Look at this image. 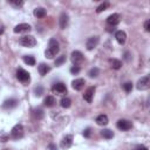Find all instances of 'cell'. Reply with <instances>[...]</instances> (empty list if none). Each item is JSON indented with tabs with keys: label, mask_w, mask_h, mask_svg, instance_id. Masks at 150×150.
Returning <instances> with one entry per match:
<instances>
[{
	"label": "cell",
	"mask_w": 150,
	"mask_h": 150,
	"mask_svg": "<svg viewBox=\"0 0 150 150\" xmlns=\"http://www.w3.org/2000/svg\"><path fill=\"white\" fill-rule=\"evenodd\" d=\"M60 52V46L59 42L56 41V39H50L49 43H48V48L45 50V55L48 59H53L57 53Z\"/></svg>",
	"instance_id": "1"
},
{
	"label": "cell",
	"mask_w": 150,
	"mask_h": 150,
	"mask_svg": "<svg viewBox=\"0 0 150 150\" xmlns=\"http://www.w3.org/2000/svg\"><path fill=\"white\" fill-rule=\"evenodd\" d=\"M22 137H23V127H22V124L18 123L11 130V138H13V139H20Z\"/></svg>",
	"instance_id": "2"
},
{
	"label": "cell",
	"mask_w": 150,
	"mask_h": 150,
	"mask_svg": "<svg viewBox=\"0 0 150 150\" xmlns=\"http://www.w3.org/2000/svg\"><path fill=\"white\" fill-rule=\"evenodd\" d=\"M19 43L23 47H34L36 45V40L33 35H25L19 40Z\"/></svg>",
	"instance_id": "3"
},
{
	"label": "cell",
	"mask_w": 150,
	"mask_h": 150,
	"mask_svg": "<svg viewBox=\"0 0 150 150\" xmlns=\"http://www.w3.org/2000/svg\"><path fill=\"white\" fill-rule=\"evenodd\" d=\"M16 77H18V80H19L20 82H22V83H28V82L30 81V75H29V73L26 71V70L22 69V68H18V70H16Z\"/></svg>",
	"instance_id": "4"
},
{
	"label": "cell",
	"mask_w": 150,
	"mask_h": 150,
	"mask_svg": "<svg viewBox=\"0 0 150 150\" xmlns=\"http://www.w3.org/2000/svg\"><path fill=\"white\" fill-rule=\"evenodd\" d=\"M70 60L75 66H79L84 61V56L80 50H74L70 54Z\"/></svg>",
	"instance_id": "5"
},
{
	"label": "cell",
	"mask_w": 150,
	"mask_h": 150,
	"mask_svg": "<svg viewBox=\"0 0 150 150\" xmlns=\"http://www.w3.org/2000/svg\"><path fill=\"white\" fill-rule=\"evenodd\" d=\"M149 86H150V79H149L148 75L141 77L137 82V89L138 90H145V89L149 88Z\"/></svg>",
	"instance_id": "6"
},
{
	"label": "cell",
	"mask_w": 150,
	"mask_h": 150,
	"mask_svg": "<svg viewBox=\"0 0 150 150\" xmlns=\"http://www.w3.org/2000/svg\"><path fill=\"white\" fill-rule=\"evenodd\" d=\"M116 127H117L120 130H122V131H127V130H130V129H131L132 124H131V122H130V121L122 118V120H118V121H117Z\"/></svg>",
	"instance_id": "7"
},
{
	"label": "cell",
	"mask_w": 150,
	"mask_h": 150,
	"mask_svg": "<svg viewBox=\"0 0 150 150\" xmlns=\"http://www.w3.org/2000/svg\"><path fill=\"white\" fill-rule=\"evenodd\" d=\"M98 42H100V38H98V36H91V38H89V39L87 40L86 47H87L88 50H93V49L98 45Z\"/></svg>",
	"instance_id": "8"
},
{
	"label": "cell",
	"mask_w": 150,
	"mask_h": 150,
	"mask_svg": "<svg viewBox=\"0 0 150 150\" xmlns=\"http://www.w3.org/2000/svg\"><path fill=\"white\" fill-rule=\"evenodd\" d=\"M73 144V135H66L62 141H61V148L62 149H68Z\"/></svg>",
	"instance_id": "9"
},
{
	"label": "cell",
	"mask_w": 150,
	"mask_h": 150,
	"mask_svg": "<svg viewBox=\"0 0 150 150\" xmlns=\"http://www.w3.org/2000/svg\"><path fill=\"white\" fill-rule=\"evenodd\" d=\"M32 28L28 23H19L14 27V33H26V32H29Z\"/></svg>",
	"instance_id": "10"
},
{
	"label": "cell",
	"mask_w": 150,
	"mask_h": 150,
	"mask_svg": "<svg viewBox=\"0 0 150 150\" xmlns=\"http://www.w3.org/2000/svg\"><path fill=\"white\" fill-rule=\"evenodd\" d=\"M94 94H95V87H89L86 93L83 94V98L88 102V103H91L93 101V97H94Z\"/></svg>",
	"instance_id": "11"
},
{
	"label": "cell",
	"mask_w": 150,
	"mask_h": 150,
	"mask_svg": "<svg viewBox=\"0 0 150 150\" xmlns=\"http://www.w3.org/2000/svg\"><path fill=\"white\" fill-rule=\"evenodd\" d=\"M68 22H69V16H68V14H66V13H61L60 19H59L60 28H61V29H64V28L68 26Z\"/></svg>",
	"instance_id": "12"
},
{
	"label": "cell",
	"mask_w": 150,
	"mask_h": 150,
	"mask_svg": "<svg viewBox=\"0 0 150 150\" xmlns=\"http://www.w3.org/2000/svg\"><path fill=\"white\" fill-rule=\"evenodd\" d=\"M84 84H86L84 79H75V80L71 82V87H73V89H75V90H81V89L84 87Z\"/></svg>",
	"instance_id": "13"
},
{
	"label": "cell",
	"mask_w": 150,
	"mask_h": 150,
	"mask_svg": "<svg viewBox=\"0 0 150 150\" xmlns=\"http://www.w3.org/2000/svg\"><path fill=\"white\" fill-rule=\"evenodd\" d=\"M118 22H120V14H117V13H114V14L109 15L108 19H107V23L110 25V26H116Z\"/></svg>",
	"instance_id": "14"
},
{
	"label": "cell",
	"mask_w": 150,
	"mask_h": 150,
	"mask_svg": "<svg viewBox=\"0 0 150 150\" xmlns=\"http://www.w3.org/2000/svg\"><path fill=\"white\" fill-rule=\"evenodd\" d=\"M115 39H116V41H117L120 45H123V43L125 42V40H127V34H125V32H123V30H117V32L115 33Z\"/></svg>",
	"instance_id": "15"
},
{
	"label": "cell",
	"mask_w": 150,
	"mask_h": 150,
	"mask_svg": "<svg viewBox=\"0 0 150 150\" xmlns=\"http://www.w3.org/2000/svg\"><path fill=\"white\" fill-rule=\"evenodd\" d=\"M18 105V101L15 98H9V100H6L4 103H2V108L4 109H12V108H15Z\"/></svg>",
	"instance_id": "16"
},
{
	"label": "cell",
	"mask_w": 150,
	"mask_h": 150,
	"mask_svg": "<svg viewBox=\"0 0 150 150\" xmlns=\"http://www.w3.org/2000/svg\"><path fill=\"white\" fill-rule=\"evenodd\" d=\"M53 90L56 91V93H59V94H63V93L67 91V87H66L64 83L59 82V83H55V84L53 86Z\"/></svg>",
	"instance_id": "17"
},
{
	"label": "cell",
	"mask_w": 150,
	"mask_h": 150,
	"mask_svg": "<svg viewBox=\"0 0 150 150\" xmlns=\"http://www.w3.org/2000/svg\"><path fill=\"white\" fill-rule=\"evenodd\" d=\"M108 122H109V118H108V116L104 115V114H101V115H98V116L96 117V123H97L98 125H107Z\"/></svg>",
	"instance_id": "18"
},
{
	"label": "cell",
	"mask_w": 150,
	"mask_h": 150,
	"mask_svg": "<svg viewBox=\"0 0 150 150\" xmlns=\"http://www.w3.org/2000/svg\"><path fill=\"white\" fill-rule=\"evenodd\" d=\"M55 103H56V100H55V97H54V96H52V95H48V96L43 100V104H45L46 107H48V108L54 107V105H55Z\"/></svg>",
	"instance_id": "19"
},
{
	"label": "cell",
	"mask_w": 150,
	"mask_h": 150,
	"mask_svg": "<svg viewBox=\"0 0 150 150\" xmlns=\"http://www.w3.org/2000/svg\"><path fill=\"white\" fill-rule=\"evenodd\" d=\"M39 73H40V75H42V76H45L49 70H50V67L48 66V64H46V63H40L39 64Z\"/></svg>",
	"instance_id": "20"
},
{
	"label": "cell",
	"mask_w": 150,
	"mask_h": 150,
	"mask_svg": "<svg viewBox=\"0 0 150 150\" xmlns=\"http://www.w3.org/2000/svg\"><path fill=\"white\" fill-rule=\"evenodd\" d=\"M109 63H110V66H111L112 69H120L122 67V62L120 60H117V59H110L109 60Z\"/></svg>",
	"instance_id": "21"
},
{
	"label": "cell",
	"mask_w": 150,
	"mask_h": 150,
	"mask_svg": "<svg viewBox=\"0 0 150 150\" xmlns=\"http://www.w3.org/2000/svg\"><path fill=\"white\" fill-rule=\"evenodd\" d=\"M34 15L36 18H45L46 16V9L42 7H38L34 9Z\"/></svg>",
	"instance_id": "22"
},
{
	"label": "cell",
	"mask_w": 150,
	"mask_h": 150,
	"mask_svg": "<svg viewBox=\"0 0 150 150\" xmlns=\"http://www.w3.org/2000/svg\"><path fill=\"white\" fill-rule=\"evenodd\" d=\"M101 135H102V137L105 138V139H110V138L114 137V132H112L110 129H103V130L101 131Z\"/></svg>",
	"instance_id": "23"
},
{
	"label": "cell",
	"mask_w": 150,
	"mask_h": 150,
	"mask_svg": "<svg viewBox=\"0 0 150 150\" xmlns=\"http://www.w3.org/2000/svg\"><path fill=\"white\" fill-rule=\"evenodd\" d=\"M33 117H34L35 120H41V118L43 117V110L40 109V108L34 109V110H33Z\"/></svg>",
	"instance_id": "24"
},
{
	"label": "cell",
	"mask_w": 150,
	"mask_h": 150,
	"mask_svg": "<svg viewBox=\"0 0 150 150\" xmlns=\"http://www.w3.org/2000/svg\"><path fill=\"white\" fill-rule=\"evenodd\" d=\"M23 61H25V63H27L28 66H34V64H35V59H34V56H32V55H25V56H23Z\"/></svg>",
	"instance_id": "25"
},
{
	"label": "cell",
	"mask_w": 150,
	"mask_h": 150,
	"mask_svg": "<svg viewBox=\"0 0 150 150\" xmlns=\"http://www.w3.org/2000/svg\"><path fill=\"white\" fill-rule=\"evenodd\" d=\"M71 105V101H70V98H68V97H63L62 100H61V107L62 108H69Z\"/></svg>",
	"instance_id": "26"
},
{
	"label": "cell",
	"mask_w": 150,
	"mask_h": 150,
	"mask_svg": "<svg viewBox=\"0 0 150 150\" xmlns=\"http://www.w3.org/2000/svg\"><path fill=\"white\" fill-rule=\"evenodd\" d=\"M98 74H100V69H98L97 67H94V68H91V69L88 71V75H89L90 77H96Z\"/></svg>",
	"instance_id": "27"
},
{
	"label": "cell",
	"mask_w": 150,
	"mask_h": 150,
	"mask_svg": "<svg viewBox=\"0 0 150 150\" xmlns=\"http://www.w3.org/2000/svg\"><path fill=\"white\" fill-rule=\"evenodd\" d=\"M108 7H109V2H103V4H101L100 6H97V8H96V13H101V12L105 11Z\"/></svg>",
	"instance_id": "28"
},
{
	"label": "cell",
	"mask_w": 150,
	"mask_h": 150,
	"mask_svg": "<svg viewBox=\"0 0 150 150\" xmlns=\"http://www.w3.org/2000/svg\"><path fill=\"white\" fill-rule=\"evenodd\" d=\"M66 61V55H61L55 60V66H61Z\"/></svg>",
	"instance_id": "29"
},
{
	"label": "cell",
	"mask_w": 150,
	"mask_h": 150,
	"mask_svg": "<svg viewBox=\"0 0 150 150\" xmlns=\"http://www.w3.org/2000/svg\"><path fill=\"white\" fill-rule=\"evenodd\" d=\"M123 89H124L127 93H130L131 89H132V83H131V82H125V83L123 84Z\"/></svg>",
	"instance_id": "30"
},
{
	"label": "cell",
	"mask_w": 150,
	"mask_h": 150,
	"mask_svg": "<svg viewBox=\"0 0 150 150\" xmlns=\"http://www.w3.org/2000/svg\"><path fill=\"white\" fill-rule=\"evenodd\" d=\"M70 73L71 74H79L80 73V67L79 66H73L70 68Z\"/></svg>",
	"instance_id": "31"
},
{
	"label": "cell",
	"mask_w": 150,
	"mask_h": 150,
	"mask_svg": "<svg viewBox=\"0 0 150 150\" xmlns=\"http://www.w3.org/2000/svg\"><path fill=\"white\" fill-rule=\"evenodd\" d=\"M35 93H36L35 95H38V96L42 95V93H43V89H42V87H40V86H39V87H36V88H35Z\"/></svg>",
	"instance_id": "32"
},
{
	"label": "cell",
	"mask_w": 150,
	"mask_h": 150,
	"mask_svg": "<svg viewBox=\"0 0 150 150\" xmlns=\"http://www.w3.org/2000/svg\"><path fill=\"white\" fill-rule=\"evenodd\" d=\"M9 4H12V5H14V6H18V7H20V6H22L23 5V1H9Z\"/></svg>",
	"instance_id": "33"
},
{
	"label": "cell",
	"mask_w": 150,
	"mask_h": 150,
	"mask_svg": "<svg viewBox=\"0 0 150 150\" xmlns=\"http://www.w3.org/2000/svg\"><path fill=\"white\" fill-rule=\"evenodd\" d=\"M144 29H145L146 32L150 30V21H149V20H146V21L144 22Z\"/></svg>",
	"instance_id": "34"
},
{
	"label": "cell",
	"mask_w": 150,
	"mask_h": 150,
	"mask_svg": "<svg viewBox=\"0 0 150 150\" xmlns=\"http://www.w3.org/2000/svg\"><path fill=\"white\" fill-rule=\"evenodd\" d=\"M83 136H84V137H89V136H90V129H89V128L83 131Z\"/></svg>",
	"instance_id": "35"
},
{
	"label": "cell",
	"mask_w": 150,
	"mask_h": 150,
	"mask_svg": "<svg viewBox=\"0 0 150 150\" xmlns=\"http://www.w3.org/2000/svg\"><path fill=\"white\" fill-rule=\"evenodd\" d=\"M136 150H149L146 146H144V145H138L137 148H136Z\"/></svg>",
	"instance_id": "36"
},
{
	"label": "cell",
	"mask_w": 150,
	"mask_h": 150,
	"mask_svg": "<svg viewBox=\"0 0 150 150\" xmlns=\"http://www.w3.org/2000/svg\"><path fill=\"white\" fill-rule=\"evenodd\" d=\"M49 149H50V150H56V146L52 143V144H49Z\"/></svg>",
	"instance_id": "37"
},
{
	"label": "cell",
	"mask_w": 150,
	"mask_h": 150,
	"mask_svg": "<svg viewBox=\"0 0 150 150\" xmlns=\"http://www.w3.org/2000/svg\"><path fill=\"white\" fill-rule=\"evenodd\" d=\"M124 55H125V60H127V61H129V59H130V57H129V53L127 52V53H125Z\"/></svg>",
	"instance_id": "38"
},
{
	"label": "cell",
	"mask_w": 150,
	"mask_h": 150,
	"mask_svg": "<svg viewBox=\"0 0 150 150\" xmlns=\"http://www.w3.org/2000/svg\"><path fill=\"white\" fill-rule=\"evenodd\" d=\"M2 33H4V28L0 26V34H2Z\"/></svg>",
	"instance_id": "39"
}]
</instances>
